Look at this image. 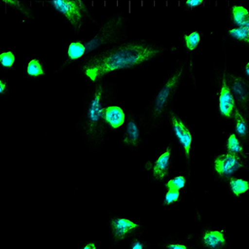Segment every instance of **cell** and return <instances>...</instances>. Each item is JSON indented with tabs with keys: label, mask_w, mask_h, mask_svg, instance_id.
I'll return each instance as SVG.
<instances>
[{
	"label": "cell",
	"mask_w": 249,
	"mask_h": 249,
	"mask_svg": "<svg viewBox=\"0 0 249 249\" xmlns=\"http://www.w3.org/2000/svg\"><path fill=\"white\" fill-rule=\"evenodd\" d=\"M77 249H101V248L96 240H89L82 243Z\"/></svg>",
	"instance_id": "30"
},
{
	"label": "cell",
	"mask_w": 249,
	"mask_h": 249,
	"mask_svg": "<svg viewBox=\"0 0 249 249\" xmlns=\"http://www.w3.org/2000/svg\"><path fill=\"white\" fill-rule=\"evenodd\" d=\"M81 97L82 113L76 122V131L82 142L92 154H99L109 137L105 122L106 107L116 104L119 85L108 78H97L86 84Z\"/></svg>",
	"instance_id": "2"
},
{
	"label": "cell",
	"mask_w": 249,
	"mask_h": 249,
	"mask_svg": "<svg viewBox=\"0 0 249 249\" xmlns=\"http://www.w3.org/2000/svg\"><path fill=\"white\" fill-rule=\"evenodd\" d=\"M190 78L194 89L198 87L195 72V62L192 58L176 60L172 70L159 85L153 96L150 99L145 109L138 114L142 126L146 136L160 131L168 122L174 109V100L183 82Z\"/></svg>",
	"instance_id": "3"
},
{
	"label": "cell",
	"mask_w": 249,
	"mask_h": 249,
	"mask_svg": "<svg viewBox=\"0 0 249 249\" xmlns=\"http://www.w3.org/2000/svg\"><path fill=\"white\" fill-rule=\"evenodd\" d=\"M59 14L61 19L68 24L75 36L78 37L82 27L86 22L99 27L100 23L97 21L91 12L89 7L86 2L82 0H60V1H49Z\"/></svg>",
	"instance_id": "6"
},
{
	"label": "cell",
	"mask_w": 249,
	"mask_h": 249,
	"mask_svg": "<svg viewBox=\"0 0 249 249\" xmlns=\"http://www.w3.org/2000/svg\"><path fill=\"white\" fill-rule=\"evenodd\" d=\"M129 243L131 244L130 249H151L153 246V243L151 242L142 239L141 237H137L135 239L131 240Z\"/></svg>",
	"instance_id": "28"
},
{
	"label": "cell",
	"mask_w": 249,
	"mask_h": 249,
	"mask_svg": "<svg viewBox=\"0 0 249 249\" xmlns=\"http://www.w3.org/2000/svg\"><path fill=\"white\" fill-rule=\"evenodd\" d=\"M16 53L12 50L0 53V69L4 72L16 71Z\"/></svg>",
	"instance_id": "26"
},
{
	"label": "cell",
	"mask_w": 249,
	"mask_h": 249,
	"mask_svg": "<svg viewBox=\"0 0 249 249\" xmlns=\"http://www.w3.org/2000/svg\"><path fill=\"white\" fill-rule=\"evenodd\" d=\"M222 45H229L231 47H244L247 50L249 48V29L231 28L224 29V33L221 37Z\"/></svg>",
	"instance_id": "17"
},
{
	"label": "cell",
	"mask_w": 249,
	"mask_h": 249,
	"mask_svg": "<svg viewBox=\"0 0 249 249\" xmlns=\"http://www.w3.org/2000/svg\"><path fill=\"white\" fill-rule=\"evenodd\" d=\"M225 53V69L228 86L236 105V112L239 113L244 118L249 119V81L239 74L238 72L231 71L228 66V57L226 54L227 46L222 45Z\"/></svg>",
	"instance_id": "11"
},
{
	"label": "cell",
	"mask_w": 249,
	"mask_h": 249,
	"mask_svg": "<svg viewBox=\"0 0 249 249\" xmlns=\"http://www.w3.org/2000/svg\"><path fill=\"white\" fill-rule=\"evenodd\" d=\"M198 249H229L232 247L230 237L224 228L215 229L207 222L203 225L196 236Z\"/></svg>",
	"instance_id": "13"
},
{
	"label": "cell",
	"mask_w": 249,
	"mask_h": 249,
	"mask_svg": "<svg viewBox=\"0 0 249 249\" xmlns=\"http://www.w3.org/2000/svg\"><path fill=\"white\" fill-rule=\"evenodd\" d=\"M249 159H243L229 153L213 154L210 160V170L215 182L222 185L228 178L237 175L241 170L249 171Z\"/></svg>",
	"instance_id": "9"
},
{
	"label": "cell",
	"mask_w": 249,
	"mask_h": 249,
	"mask_svg": "<svg viewBox=\"0 0 249 249\" xmlns=\"http://www.w3.org/2000/svg\"><path fill=\"white\" fill-rule=\"evenodd\" d=\"M177 52L176 43L167 46L163 41L149 38H128L86 54L78 62L76 72L87 84L97 78L146 69L166 53Z\"/></svg>",
	"instance_id": "1"
},
{
	"label": "cell",
	"mask_w": 249,
	"mask_h": 249,
	"mask_svg": "<svg viewBox=\"0 0 249 249\" xmlns=\"http://www.w3.org/2000/svg\"><path fill=\"white\" fill-rule=\"evenodd\" d=\"M211 86L215 89V114L221 122L232 124L236 105L231 93L226 76L225 64L219 66L212 62V77Z\"/></svg>",
	"instance_id": "5"
},
{
	"label": "cell",
	"mask_w": 249,
	"mask_h": 249,
	"mask_svg": "<svg viewBox=\"0 0 249 249\" xmlns=\"http://www.w3.org/2000/svg\"><path fill=\"white\" fill-rule=\"evenodd\" d=\"M176 146L174 142H169L165 149L154 160H146L142 166L143 171L150 175L151 184L161 185L163 181L171 177L173 168L176 162Z\"/></svg>",
	"instance_id": "10"
},
{
	"label": "cell",
	"mask_w": 249,
	"mask_h": 249,
	"mask_svg": "<svg viewBox=\"0 0 249 249\" xmlns=\"http://www.w3.org/2000/svg\"><path fill=\"white\" fill-rule=\"evenodd\" d=\"M228 22L231 28L249 29V16L246 8L228 1Z\"/></svg>",
	"instance_id": "18"
},
{
	"label": "cell",
	"mask_w": 249,
	"mask_h": 249,
	"mask_svg": "<svg viewBox=\"0 0 249 249\" xmlns=\"http://www.w3.org/2000/svg\"><path fill=\"white\" fill-rule=\"evenodd\" d=\"M129 25L126 11H114L100 23L96 34L87 41L86 54L127 40Z\"/></svg>",
	"instance_id": "4"
},
{
	"label": "cell",
	"mask_w": 249,
	"mask_h": 249,
	"mask_svg": "<svg viewBox=\"0 0 249 249\" xmlns=\"http://www.w3.org/2000/svg\"><path fill=\"white\" fill-rule=\"evenodd\" d=\"M0 5H4L6 9L17 13L25 19L31 21L36 20V16L32 8V1L5 0L4 3H0Z\"/></svg>",
	"instance_id": "23"
},
{
	"label": "cell",
	"mask_w": 249,
	"mask_h": 249,
	"mask_svg": "<svg viewBox=\"0 0 249 249\" xmlns=\"http://www.w3.org/2000/svg\"><path fill=\"white\" fill-rule=\"evenodd\" d=\"M126 121L122 128V136L120 146L131 153H139L143 147L146 134L142 126L138 114L131 108L125 109Z\"/></svg>",
	"instance_id": "12"
},
{
	"label": "cell",
	"mask_w": 249,
	"mask_h": 249,
	"mask_svg": "<svg viewBox=\"0 0 249 249\" xmlns=\"http://www.w3.org/2000/svg\"><path fill=\"white\" fill-rule=\"evenodd\" d=\"M206 36L205 31H196L193 32H183L181 34L180 43L184 53L189 58L194 59V55L196 52L203 39Z\"/></svg>",
	"instance_id": "21"
},
{
	"label": "cell",
	"mask_w": 249,
	"mask_h": 249,
	"mask_svg": "<svg viewBox=\"0 0 249 249\" xmlns=\"http://www.w3.org/2000/svg\"><path fill=\"white\" fill-rule=\"evenodd\" d=\"M222 186L226 187L230 198L232 199H241L249 192V179L240 177L237 175H232L224 181Z\"/></svg>",
	"instance_id": "20"
},
{
	"label": "cell",
	"mask_w": 249,
	"mask_h": 249,
	"mask_svg": "<svg viewBox=\"0 0 249 249\" xmlns=\"http://www.w3.org/2000/svg\"><path fill=\"white\" fill-rule=\"evenodd\" d=\"M232 131L248 147L249 146V119L244 118L239 113L234 114Z\"/></svg>",
	"instance_id": "24"
},
{
	"label": "cell",
	"mask_w": 249,
	"mask_h": 249,
	"mask_svg": "<svg viewBox=\"0 0 249 249\" xmlns=\"http://www.w3.org/2000/svg\"><path fill=\"white\" fill-rule=\"evenodd\" d=\"M10 84L7 79L0 78V99L10 96Z\"/></svg>",
	"instance_id": "29"
},
{
	"label": "cell",
	"mask_w": 249,
	"mask_h": 249,
	"mask_svg": "<svg viewBox=\"0 0 249 249\" xmlns=\"http://www.w3.org/2000/svg\"><path fill=\"white\" fill-rule=\"evenodd\" d=\"M248 146L240 140L239 137L234 133L232 130L228 131L221 146L222 153H229L243 159H249V153L247 151Z\"/></svg>",
	"instance_id": "19"
},
{
	"label": "cell",
	"mask_w": 249,
	"mask_h": 249,
	"mask_svg": "<svg viewBox=\"0 0 249 249\" xmlns=\"http://www.w3.org/2000/svg\"><path fill=\"white\" fill-rule=\"evenodd\" d=\"M160 186L162 187L163 192H183L188 188L186 176L185 175L171 176L168 179L163 181Z\"/></svg>",
	"instance_id": "25"
},
{
	"label": "cell",
	"mask_w": 249,
	"mask_h": 249,
	"mask_svg": "<svg viewBox=\"0 0 249 249\" xmlns=\"http://www.w3.org/2000/svg\"><path fill=\"white\" fill-rule=\"evenodd\" d=\"M170 131L175 132L178 140L181 144V154L183 156L186 172L185 176L187 178L188 188L192 193L191 188V174H192V152H193L194 142H195V134L194 129L176 111H173L168 122L166 123Z\"/></svg>",
	"instance_id": "7"
},
{
	"label": "cell",
	"mask_w": 249,
	"mask_h": 249,
	"mask_svg": "<svg viewBox=\"0 0 249 249\" xmlns=\"http://www.w3.org/2000/svg\"><path fill=\"white\" fill-rule=\"evenodd\" d=\"M47 75V68L41 57H32L25 67L23 77L29 81L37 82Z\"/></svg>",
	"instance_id": "22"
},
{
	"label": "cell",
	"mask_w": 249,
	"mask_h": 249,
	"mask_svg": "<svg viewBox=\"0 0 249 249\" xmlns=\"http://www.w3.org/2000/svg\"><path fill=\"white\" fill-rule=\"evenodd\" d=\"M87 41V40L83 38L70 41L66 48L65 56H64L65 61L63 62V64L60 66L59 68L53 72V74L50 75V77H53L54 75L63 72L71 66L78 64L86 54Z\"/></svg>",
	"instance_id": "14"
},
{
	"label": "cell",
	"mask_w": 249,
	"mask_h": 249,
	"mask_svg": "<svg viewBox=\"0 0 249 249\" xmlns=\"http://www.w3.org/2000/svg\"><path fill=\"white\" fill-rule=\"evenodd\" d=\"M106 226L110 234L111 248L115 249L123 242H131L141 237L147 231V226L140 224L133 219L122 217L111 211L108 213Z\"/></svg>",
	"instance_id": "8"
},
{
	"label": "cell",
	"mask_w": 249,
	"mask_h": 249,
	"mask_svg": "<svg viewBox=\"0 0 249 249\" xmlns=\"http://www.w3.org/2000/svg\"><path fill=\"white\" fill-rule=\"evenodd\" d=\"M196 236L194 232H190L181 238L178 232H173L168 236H162L154 245L160 249H198Z\"/></svg>",
	"instance_id": "15"
},
{
	"label": "cell",
	"mask_w": 249,
	"mask_h": 249,
	"mask_svg": "<svg viewBox=\"0 0 249 249\" xmlns=\"http://www.w3.org/2000/svg\"><path fill=\"white\" fill-rule=\"evenodd\" d=\"M126 121V111L123 106L118 104L106 107L105 110V122L110 133L121 131Z\"/></svg>",
	"instance_id": "16"
},
{
	"label": "cell",
	"mask_w": 249,
	"mask_h": 249,
	"mask_svg": "<svg viewBox=\"0 0 249 249\" xmlns=\"http://www.w3.org/2000/svg\"><path fill=\"white\" fill-rule=\"evenodd\" d=\"M239 74L243 77L245 80L248 81V78L249 77V62H247L246 64H244V65L240 69Z\"/></svg>",
	"instance_id": "31"
},
{
	"label": "cell",
	"mask_w": 249,
	"mask_h": 249,
	"mask_svg": "<svg viewBox=\"0 0 249 249\" xmlns=\"http://www.w3.org/2000/svg\"><path fill=\"white\" fill-rule=\"evenodd\" d=\"M190 3H191V7H192V8L198 9V8H200L201 5H203V6L206 5L207 2H205V1H203V0H192Z\"/></svg>",
	"instance_id": "32"
},
{
	"label": "cell",
	"mask_w": 249,
	"mask_h": 249,
	"mask_svg": "<svg viewBox=\"0 0 249 249\" xmlns=\"http://www.w3.org/2000/svg\"><path fill=\"white\" fill-rule=\"evenodd\" d=\"M183 192H163L162 200L160 202V206L163 209L169 208L172 206L178 205L183 199Z\"/></svg>",
	"instance_id": "27"
}]
</instances>
